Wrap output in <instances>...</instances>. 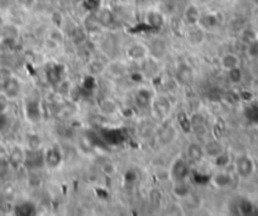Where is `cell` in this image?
<instances>
[{"label": "cell", "instance_id": "cell-1", "mask_svg": "<svg viewBox=\"0 0 258 216\" xmlns=\"http://www.w3.org/2000/svg\"><path fill=\"white\" fill-rule=\"evenodd\" d=\"M234 172L242 180H250L256 172V162L252 157L247 155L239 156L234 161Z\"/></svg>", "mask_w": 258, "mask_h": 216}, {"label": "cell", "instance_id": "cell-2", "mask_svg": "<svg viewBox=\"0 0 258 216\" xmlns=\"http://www.w3.org/2000/svg\"><path fill=\"white\" fill-rule=\"evenodd\" d=\"M205 38H206V33H205V28L202 24L190 25L186 31V40L191 46L203 45Z\"/></svg>", "mask_w": 258, "mask_h": 216}, {"label": "cell", "instance_id": "cell-3", "mask_svg": "<svg viewBox=\"0 0 258 216\" xmlns=\"http://www.w3.org/2000/svg\"><path fill=\"white\" fill-rule=\"evenodd\" d=\"M202 11L200 8L195 4H189L186 8L184 9V13H182V20L186 25H198L202 22Z\"/></svg>", "mask_w": 258, "mask_h": 216}, {"label": "cell", "instance_id": "cell-4", "mask_svg": "<svg viewBox=\"0 0 258 216\" xmlns=\"http://www.w3.org/2000/svg\"><path fill=\"white\" fill-rule=\"evenodd\" d=\"M151 107H152V109L157 115L161 116V118H166V116L170 115L171 110H172V105H171L170 100L165 96H159V98L152 100Z\"/></svg>", "mask_w": 258, "mask_h": 216}, {"label": "cell", "instance_id": "cell-5", "mask_svg": "<svg viewBox=\"0 0 258 216\" xmlns=\"http://www.w3.org/2000/svg\"><path fill=\"white\" fill-rule=\"evenodd\" d=\"M211 183L219 190H225L229 188L233 183V176L230 172L225 171V169H220V171L215 172L211 177Z\"/></svg>", "mask_w": 258, "mask_h": 216}, {"label": "cell", "instance_id": "cell-6", "mask_svg": "<svg viewBox=\"0 0 258 216\" xmlns=\"http://www.w3.org/2000/svg\"><path fill=\"white\" fill-rule=\"evenodd\" d=\"M127 56L132 61H142V59H147V57L150 56V50L142 43H134L128 47Z\"/></svg>", "mask_w": 258, "mask_h": 216}, {"label": "cell", "instance_id": "cell-7", "mask_svg": "<svg viewBox=\"0 0 258 216\" xmlns=\"http://www.w3.org/2000/svg\"><path fill=\"white\" fill-rule=\"evenodd\" d=\"M171 174L175 181H185L189 176V166L184 160H176L171 167Z\"/></svg>", "mask_w": 258, "mask_h": 216}, {"label": "cell", "instance_id": "cell-8", "mask_svg": "<svg viewBox=\"0 0 258 216\" xmlns=\"http://www.w3.org/2000/svg\"><path fill=\"white\" fill-rule=\"evenodd\" d=\"M146 22L152 28H161L165 23V15L159 9H151L146 14Z\"/></svg>", "mask_w": 258, "mask_h": 216}, {"label": "cell", "instance_id": "cell-9", "mask_svg": "<svg viewBox=\"0 0 258 216\" xmlns=\"http://www.w3.org/2000/svg\"><path fill=\"white\" fill-rule=\"evenodd\" d=\"M186 155H187V158H189V161L198 163L200 162V161H203V158H204L205 149L202 144L190 143L186 148Z\"/></svg>", "mask_w": 258, "mask_h": 216}, {"label": "cell", "instance_id": "cell-10", "mask_svg": "<svg viewBox=\"0 0 258 216\" xmlns=\"http://www.w3.org/2000/svg\"><path fill=\"white\" fill-rule=\"evenodd\" d=\"M220 66L225 71L237 67V66H241V57L238 54H233V52L224 54L220 57Z\"/></svg>", "mask_w": 258, "mask_h": 216}, {"label": "cell", "instance_id": "cell-11", "mask_svg": "<svg viewBox=\"0 0 258 216\" xmlns=\"http://www.w3.org/2000/svg\"><path fill=\"white\" fill-rule=\"evenodd\" d=\"M100 112H103L104 115H114L115 112H118L119 107L116 104L113 99H103L99 103Z\"/></svg>", "mask_w": 258, "mask_h": 216}, {"label": "cell", "instance_id": "cell-12", "mask_svg": "<svg viewBox=\"0 0 258 216\" xmlns=\"http://www.w3.org/2000/svg\"><path fill=\"white\" fill-rule=\"evenodd\" d=\"M3 89L4 93H5V95L8 96V98L14 99L17 98L20 93V82L18 81L17 79H14V77H10V79L8 80V82L3 86Z\"/></svg>", "mask_w": 258, "mask_h": 216}, {"label": "cell", "instance_id": "cell-13", "mask_svg": "<svg viewBox=\"0 0 258 216\" xmlns=\"http://www.w3.org/2000/svg\"><path fill=\"white\" fill-rule=\"evenodd\" d=\"M175 137H176V130L172 125H166L159 130V134H158L159 143L163 144V146L172 143Z\"/></svg>", "mask_w": 258, "mask_h": 216}, {"label": "cell", "instance_id": "cell-14", "mask_svg": "<svg viewBox=\"0 0 258 216\" xmlns=\"http://www.w3.org/2000/svg\"><path fill=\"white\" fill-rule=\"evenodd\" d=\"M172 194L177 199H187L190 196V188L185 181H175L172 186Z\"/></svg>", "mask_w": 258, "mask_h": 216}, {"label": "cell", "instance_id": "cell-15", "mask_svg": "<svg viewBox=\"0 0 258 216\" xmlns=\"http://www.w3.org/2000/svg\"><path fill=\"white\" fill-rule=\"evenodd\" d=\"M61 162V156L58 153V151L54 148L47 149V152L45 153V163L50 168H56Z\"/></svg>", "mask_w": 258, "mask_h": 216}, {"label": "cell", "instance_id": "cell-16", "mask_svg": "<svg viewBox=\"0 0 258 216\" xmlns=\"http://www.w3.org/2000/svg\"><path fill=\"white\" fill-rule=\"evenodd\" d=\"M152 94L148 89H139L136 94V101L137 104L141 108H147L152 104Z\"/></svg>", "mask_w": 258, "mask_h": 216}, {"label": "cell", "instance_id": "cell-17", "mask_svg": "<svg viewBox=\"0 0 258 216\" xmlns=\"http://www.w3.org/2000/svg\"><path fill=\"white\" fill-rule=\"evenodd\" d=\"M9 160H10V163L13 166H20V164H23L24 161H26V152L23 151L20 147H15V148L11 149L10 153H9Z\"/></svg>", "mask_w": 258, "mask_h": 216}, {"label": "cell", "instance_id": "cell-18", "mask_svg": "<svg viewBox=\"0 0 258 216\" xmlns=\"http://www.w3.org/2000/svg\"><path fill=\"white\" fill-rule=\"evenodd\" d=\"M98 19L102 27H111L115 23V17H114L113 11L109 9H102L98 13Z\"/></svg>", "mask_w": 258, "mask_h": 216}, {"label": "cell", "instance_id": "cell-19", "mask_svg": "<svg viewBox=\"0 0 258 216\" xmlns=\"http://www.w3.org/2000/svg\"><path fill=\"white\" fill-rule=\"evenodd\" d=\"M228 79L233 85H241L244 80V72L241 66H237L234 68H230L227 71Z\"/></svg>", "mask_w": 258, "mask_h": 216}, {"label": "cell", "instance_id": "cell-20", "mask_svg": "<svg viewBox=\"0 0 258 216\" xmlns=\"http://www.w3.org/2000/svg\"><path fill=\"white\" fill-rule=\"evenodd\" d=\"M219 23H220V19H219L218 14H215V13H210V14H206L204 15V17H202V22H200V24H203L204 28H215Z\"/></svg>", "mask_w": 258, "mask_h": 216}, {"label": "cell", "instance_id": "cell-21", "mask_svg": "<svg viewBox=\"0 0 258 216\" xmlns=\"http://www.w3.org/2000/svg\"><path fill=\"white\" fill-rule=\"evenodd\" d=\"M241 33V38L246 45H248L250 42H252L253 40L258 38V31L253 28H248V27H243L242 31L239 32Z\"/></svg>", "mask_w": 258, "mask_h": 216}, {"label": "cell", "instance_id": "cell-22", "mask_svg": "<svg viewBox=\"0 0 258 216\" xmlns=\"http://www.w3.org/2000/svg\"><path fill=\"white\" fill-rule=\"evenodd\" d=\"M168 24H170V29L172 31L173 34H176V36H180V34L182 33V28H184V20L180 19L179 17H176V15L170 17Z\"/></svg>", "mask_w": 258, "mask_h": 216}, {"label": "cell", "instance_id": "cell-23", "mask_svg": "<svg viewBox=\"0 0 258 216\" xmlns=\"http://www.w3.org/2000/svg\"><path fill=\"white\" fill-rule=\"evenodd\" d=\"M177 119H179V125L182 129V132L190 133L191 129H193V123H191V118L187 116L186 112H180Z\"/></svg>", "mask_w": 258, "mask_h": 216}, {"label": "cell", "instance_id": "cell-24", "mask_svg": "<svg viewBox=\"0 0 258 216\" xmlns=\"http://www.w3.org/2000/svg\"><path fill=\"white\" fill-rule=\"evenodd\" d=\"M148 199H150L151 204L156 208L162 205V202H163V194L161 192V190L158 188H152L148 194Z\"/></svg>", "mask_w": 258, "mask_h": 216}, {"label": "cell", "instance_id": "cell-25", "mask_svg": "<svg viewBox=\"0 0 258 216\" xmlns=\"http://www.w3.org/2000/svg\"><path fill=\"white\" fill-rule=\"evenodd\" d=\"M42 146V141L38 134H29L27 137V147L29 151H40Z\"/></svg>", "mask_w": 258, "mask_h": 216}, {"label": "cell", "instance_id": "cell-26", "mask_svg": "<svg viewBox=\"0 0 258 216\" xmlns=\"http://www.w3.org/2000/svg\"><path fill=\"white\" fill-rule=\"evenodd\" d=\"M246 54H247V57L250 59L258 61V38L248 43L247 48H246Z\"/></svg>", "mask_w": 258, "mask_h": 216}, {"label": "cell", "instance_id": "cell-27", "mask_svg": "<svg viewBox=\"0 0 258 216\" xmlns=\"http://www.w3.org/2000/svg\"><path fill=\"white\" fill-rule=\"evenodd\" d=\"M47 38H50V40L54 41V42L57 43H61L63 40H65V33H63L62 29H61L60 27H54L53 25V28H51L49 31Z\"/></svg>", "mask_w": 258, "mask_h": 216}, {"label": "cell", "instance_id": "cell-28", "mask_svg": "<svg viewBox=\"0 0 258 216\" xmlns=\"http://www.w3.org/2000/svg\"><path fill=\"white\" fill-rule=\"evenodd\" d=\"M100 171H102L103 174H105L106 177H113L114 174L116 173V166L114 164L113 162L110 161H106V162L102 163V166H100Z\"/></svg>", "mask_w": 258, "mask_h": 216}, {"label": "cell", "instance_id": "cell-29", "mask_svg": "<svg viewBox=\"0 0 258 216\" xmlns=\"http://www.w3.org/2000/svg\"><path fill=\"white\" fill-rule=\"evenodd\" d=\"M71 36L76 42H84V41L86 40V29L81 28V27H76V28L71 32Z\"/></svg>", "mask_w": 258, "mask_h": 216}, {"label": "cell", "instance_id": "cell-30", "mask_svg": "<svg viewBox=\"0 0 258 216\" xmlns=\"http://www.w3.org/2000/svg\"><path fill=\"white\" fill-rule=\"evenodd\" d=\"M51 22L54 27H62L63 22H65V18H63V14L61 13L60 10H53L51 13Z\"/></svg>", "mask_w": 258, "mask_h": 216}, {"label": "cell", "instance_id": "cell-31", "mask_svg": "<svg viewBox=\"0 0 258 216\" xmlns=\"http://www.w3.org/2000/svg\"><path fill=\"white\" fill-rule=\"evenodd\" d=\"M228 163H229V157L224 151H221L218 156H215V164L218 167L224 168L228 166Z\"/></svg>", "mask_w": 258, "mask_h": 216}, {"label": "cell", "instance_id": "cell-32", "mask_svg": "<svg viewBox=\"0 0 258 216\" xmlns=\"http://www.w3.org/2000/svg\"><path fill=\"white\" fill-rule=\"evenodd\" d=\"M239 211H241V214H243V215H251V214L253 213V205L251 204V201H248V200H242V201L239 202Z\"/></svg>", "mask_w": 258, "mask_h": 216}, {"label": "cell", "instance_id": "cell-33", "mask_svg": "<svg viewBox=\"0 0 258 216\" xmlns=\"http://www.w3.org/2000/svg\"><path fill=\"white\" fill-rule=\"evenodd\" d=\"M179 79L182 82H189L191 80V71L189 67L179 68Z\"/></svg>", "mask_w": 258, "mask_h": 216}, {"label": "cell", "instance_id": "cell-34", "mask_svg": "<svg viewBox=\"0 0 258 216\" xmlns=\"http://www.w3.org/2000/svg\"><path fill=\"white\" fill-rule=\"evenodd\" d=\"M45 46H46V47H47V48H49V50H51V51H54V50H56L57 47H58V46H60V43L54 42V41L50 40V38H46Z\"/></svg>", "mask_w": 258, "mask_h": 216}, {"label": "cell", "instance_id": "cell-35", "mask_svg": "<svg viewBox=\"0 0 258 216\" xmlns=\"http://www.w3.org/2000/svg\"><path fill=\"white\" fill-rule=\"evenodd\" d=\"M241 98H242V100H244V101H251L252 100L253 96L250 91H243V93H241Z\"/></svg>", "mask_w": 258, "mask_h": 216}, {"label": "cell", "instance_id": "cell-36", "mask_svg": "<svg viewBox=\"0 0 258 216\" xmlns=\"http://www.w3.org/2000/svg\"><path fill=\"white\" fill-rule=\"evenodd\" d=\"M252 1H253V4H255V5L258 8V0H252Z\"/></svg>", "mask_w": 258, "mask_h": 216}, {"label": "cell", "instance_id": "cell-37", "mask_svg": "<svg viewBox=\"0 0 258 216\" xmlns=\"http://www.w3.org/2000/svg\"><path fill=\"white\" fill-rule=\"evenodd\" d=\"M148 1H150V0H148Z\"/></svg>", "mask_w": 258, "mask_h": 216}]
</instances>
